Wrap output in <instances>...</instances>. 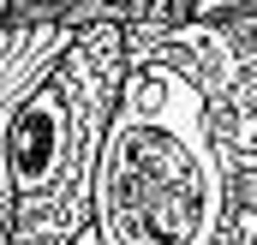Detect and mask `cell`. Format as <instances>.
Wrapping results in <instances>:
<instances>
[{
  "mask_svg": "<svg viewBox=\"0 0 257 245\" xmlns=\"http://www.w3.org/2000/svg\"><path fill=\"white\" fill-rule=\"evenodd\" d=\"M126 72V18H84L66 54L18 102L6 126L12 215L0 245H72L90 227V185L102 132Z\"/></svg>",
  "mask_w": 257,
  "mask_h": 245,
  "instance_id": "2",
  "label": "cell"
},
{
  "mask_svg": "<svg viewBox=\"0 0 257 245\" xmlns=\"http://www.w3.org/2000/svg\"><path fill=\"white\" fill-rule=\"evenodd\" d=\"M96 245H251L257 138L221 18L126 24V72L90 185Z\"/></svg>",
  "mask_w": 257,
  "mask_h": 245,
  "instance_id": "1",
  "label": "cell"
},
{
  "mask_svg": "<svg viewBox=\"0 0 257 245\" xmlns=\"http://www.w3.org/2000/svg\"><path fill=\"white\" fill-rule=\"evenodd\" d=\"M84 18L42 12V18H0V239H6V215H12V185H6V126L18 114V102L30 96V84L66 54V42L78 36Z\"/></svg>",
  "mask_w": 257,
  "mask_h": 245,
  "instance_id": "3",
  "label": "cell"
}]
</instances>
